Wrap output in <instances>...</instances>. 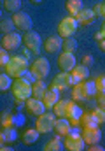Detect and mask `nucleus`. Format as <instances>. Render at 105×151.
I'll use <instances>...</instances> for the list:
<instances>
[{"label":"nucleus","mask_w":105,"mask_h":151,"mask_svg":"<svg viewBox=\"0 0 105 151\" xmlns=\"http://www.w3.org/2000/svg\"><path fill=\"white\" fill-rule=\"evenodd\" d=\"M88 150L89 151H104V148L98 142H95V144H88Z\"/></svg>","instance_id":"38"},{"label":"nucleus","mask_w":105,"mask_h":151,"mask_svg":"<svg viewBox=\"0 0 105 151\" xmlns=\"http://www.w3.org/2000/svg\"><path fill=\"white\" fill-rule=\"evenodd\" d=\"M96 95V84L95 81H81L75 83L72 88V99L74 100H86L89 97Z\"/></svg>","instance_id":"2"},{"label":"nucleus","mask_w":105,"mask_h":151,"mask_svg":"<svg viewBox=\"0 0 105 151\" xmlns=\"http://www.w3.org/2000/svg\"><path fill=\"white\" fill-rule=\"evenodd\" d=\"M102 39H105V35H104V32L100 30V32H96V34H95V40L98 42V40H102Z\"/></svg>","instance_id":"39"},{"label":"nucleus","mask_w":105,"mask_h":151,"mask_svg":"<svg viewBox=\"0 0 105 151\" xmlns=\"http://www.w3.org/2000/svg\"><path fill=\"white\" fill-rule=\"evenodd\" d=\"M70 100H65V99H60L54 106H53V113L56 114L58 118H67V109H69Z\"/></svg>","instance_id":"24"},{"label":"nucleus","mask_w":105,"mask_h":151,"mask_svg":"<svg viewBox=\"0 0 105 151\" xmlns=\"http://www.w3.org/2000/svg\"><path fill=\"white\" fill-rule=\"evenodd\" d=\"M11 84H12L11 76L7 74V72H0V91H7V90H11Z\"/></svg>","instance_id":"31"},{"label":"nucleus","mask_w":105,"mask_h":151,"mask_svg":"<svg viewBox=\"0 0 105 151\" xmlns=\"http://www.w3.org/2000/svg\"><path fill=\"white\" fill-rule=\"evenodd\" d=\"M61 49L67 51V53H75V49H77V40L74 37H65L61 40Z\"/></svg>","instance_id":"28"},{"label":"nucleus","mask_w":105,"mask_h":151,"mask_svg":"<svg viewBox=\"0 0 105 151\" xmlns=\"http://www.w3.org/2000/svg\"><path fill=\"white\" fill-rule=\"evenodd\" d=\"M77 28H79L77 19H75L74 16H67V18H63V19L58 23V35H60L61 39L72 37V35L75 34Z\"/></svg>","instance_id":"6"},{"label":"nucleus","mask_w":105,"mask_h":151,"mask_svg":"<svg viewBox=\"0 0 105 151\" xmlns=\"http://www.w3.org/2000/svg\"><path fill=\"white\" fill-rule=\"evenodd\" d=\"M96 84V93H105V74H100L95 79Z\"/></svg>","instance_id":"33"},{"label":"nucleus","mask_w":105,"mask_h":151,"mask_svg":"<svg viewBox=\"0 0 105 151\" xmlns=\"http://www.w3.org/2000/svg\"><path fill=\"white\" fill-rule=\"evenodd\" d=\"M91 63H93V56H91V55H84V56H82V65L89 67Z\"/></svg>","instance_id":"37"},{"label":"nucleus","mask_w":105,"mask_h":151,"mask_svg":"<svg viewBox=\"0 0 105 151\" xmlns=\"http://www.w3.org/2000/svg\"><path fill=\"white\" fill-rule=\"evenodd\" d=\"M14 28H16V27H14V21H12V18L0 19V32H4V34H11Z\"/></svg>","instance_id":"30"},{"label":"nucleus","mask_w":105,"mask_h":151,"mask_svg":"<svg viewBox=\"0 0 105 151\" xmlns=\"http://www.w3.org/2000/svg\"><path fill=\"white\" fill-rule=\"evenodd\" d=\"M75 19H77V23L81 25V27H88V25H91L93 21H95V18H96V14L93 12V9H81L75 16H74Z\"/></svg>","instance_id":"16"},{"label":"nucleus","mask_w":105,"mask_h":151,"mask_svg":"<svg viewBox=\"0 0 105 151\" xmlns=\"http://www.w3.org/2000/svg\"><path fill=\"white\" fill-rule=\"evenodd\" d=\"M81 114H82V111H81V107L74 102V100H70L69 104V109H67V118H69L70 125L72 127H77V125H81L79 123V119H81Z\"/></svg>","instance_id":"17"},{"label":"nucleus","mask_w":105,"mask_h":151,"mask_svg":"<svg viewBox=\"0 0 105 151\" xmlns=\"http://www.w3.org/2000/svg\"><path fill=\"white\" fill-rule=\"evenodd\" d=\"M79 123H81L82 128H88V127H98V123H96V119H95L93 113H82L81 114Z\"/></svg>","instance_id":"26"},{"label":"nucleus","mask_w":105,"mask_h":151,"mask_svg":"<svg viewBox=\"0 0 105 151\" xmlns=\"http://www.w3.org/2000/svg\"><path fill=\"white\" fill-rule=\"evenodd\" d=\"M37 141H39V130L37 128H28L21 135V142L23 144H34Z\"/></svg>","instance_id":"25"},{"label":"nucleus","mask_w":105,"mask_h":151,"mask_svg":"<svg viewBox=\"0 0 105 151\" xmlns=\"http://www.w3.org/2000/svg\"><path fill=\"white\" fill-rule=\"evenodd\" d=\"M30 72L35 76V79H46L47 74H49V62H47V58H44V56L35 58L34 63L30 65Z\"/></svg>","instance_id":"7"},{"label":"nucleus","mask_w":105,"mask_h":151,"mask_svg":"<svg viewBox=\"0 0 105 151\" xmlns=\"http://www.w3.org/2000/svg\"><path fill=\"white\" fill-rule=\"evenodd\" d=\"M63 144H65V150L67 151H82V150H86V142H84V139H82V135H81V130H79L77 127H70L69 134L65 135Z\"/></svg>","instance_id":"4"},{"label":"nucleus","mask_w":105,"mask_h":151,"mask_svg":"<svg viewBox=\"0 0 105 151\" xmlns=\"http://www.w3.org/2000/svg\"><path fill=\"white\" fill-rule=\"evenodd\" d=\"M28 70V60L23 56V55H19V56H11L9 58V62L5 63V72L11 76V77H21V76L25 74Z\"/></svg>","instance_id":"3"},{"label":"nucleus","mask_w":105,"mask_h":151,"mask_svg":"<svg viewBox=\"0 0 105 151\" xmlns=\"http://www.w3.org/2000/svg\"><path fill=\"white\" fill-rule=\"evenodd\" d=\"M81 135H82V139H84L86 144H95V142H100V139H102V132H100L98 127H88V128H82Z\"/></svg>","instance_id":"13"},{"label":"nucleus","mask_w":105,"mask_h":151,"mask_svg":"<svg viewBox=\"0 0 105 151\" xmlns=\"http://www.w3.org/2000/svg\"><path fill=\"white\" fill-rule=\"evenodd\" d=\"M93 116H95V119H96V123H98V125H104V123H105V109L96 107V109L93 111Z\"/></svg>","instance_id":"34"},{"label":"nucleus","mask_w":105,"mask_h":151,"mask_svg":"<svg viewBox=\"0 0 105 151\" xmlns=\"http://www.w3.org/2000/svg\"><path fill=\"white\" fill-rule=\"evenodd\" d=\"M102 32H104V35H105V23H104V27H102Z\"/></svg>","instance_id":"44"},{"label":"nucleus","mask_w":105,"mask_h":151,"mask_svg":"<svg viewBox=\"0 0 105 151\" xmlns=\"http://www.w3.org/2000/svg\"><path fill=\"white\" fill-rule=\"evenodd\" d=\"M12 21H14V27L18 30H23V32H28L32 28V18L30 14L23 12V11H18L12 14Z\"/></svg>","instance_id":"9"},{"label":"nucleus","mask_w":105,"mask_h":151,"mask_svg":"<svg viewBox=\"0 0 105 151\" xmlns=\"http://www.w3.org/2000/svg\"><path fill=\"white\" fill-rule=\"evenodd\" d=\"M75 84V81H74V77L70 72H65V70H61L60 74L54 76V79H53V86H56L60 91L61 90H67L70 86H74Z\"/></svg>","instance_id":"10"},{"label":"nucleus","mask_w":105,"mask_h":151,"mask_svg":"<svg viewBox=\"0 0 105 151\" xmlns=\"http://www.w3.org/2000/svg\"><path fill=\"white\" fill-rule=\"evenodd\" d=\"M30 2H32V4H40L42 0H30Z\"/></svg>","instance_id":"43"},{"label":"nucleus","mask_w":105,"mask_h":151,"mask_svg":"<svg viewBox=\"0 0 105 151\" xmlns=\"http://www.w3.org/2000/svg\"><path fill=\"white\" fill-rule=\"evenodd\" d=\"M61 40L63 39L60 37V35H51V37H47L42 42V46H44V49L47 53H58L61 49Z\"/></svg>","instance_id":"18"},{"label":"nucleus","mask_w":105,"mask_h":151,"mask_svg":"<svg viewBox=\"0 0 105 151\" xmlns=\"http://www.w3.org/2000/svg\"><path fill=\"white\" fill-rule=\"evenodd\" d=\"M65 7H67V12H69L70 16H75L82 9V0H67Z\"/></svg>","instance_id":"27"},{"label":"nucleus","mask_w":105,"mask_h":151,"mask_svg":"<svg viewBox=\"0 0 105 151\" xmlns=\"http://www.w3.org/2000/svg\"><path fill=\"white\" fill-rule=\"evenodd\" d=\"M5 144V139H4V134H2V130H0V148Z\"/></svg>","instance_id":"41"},{"label":"nucleus","mask_w":105,"mask_h":151,"mask_svg":"<svg viewBox=\"0 0 105 151\" xmlns=\"http://www.w3.org/2000/svg\"><path fill=\"white\" fill-rule=\"evenodd\" d=\"M70 121H69V118H56V123H54V130H56V134L58 135H67L69 134V130H70Z\"/></svg>","instance_id":"22"},{"label":"nucleus","mask_w":105,"mask_h":151,"mask_svg":"<svg viewBox=\"0 0 105 151\" xmlns=\"http://www.w3.org/2000/svg\"><path fill=\"white\" fill-rule=\"evenodd\" d=\"M56 114L54 113H42L37 116L35 121V128L39 130V134H49L54 130V123H56Z\"/></svg>","instance_id":"5"},{"label":"nucleus","mask_w":105,"mask_h":151,"mask_svg":"<svg viewBox=\"0 0 105 151\" xmlns=\"http://www.w3.org/2000/svg\"><path fill=\"white\" fill-rule=\"evenodd\" d=\"M23 42V39L19 34H16V32H11V34H5L4 39H2V47L4 49H7V51H11V49H16V47H19V44Z\"/></svg>","instance_id":"14"},{"label":"nucleus","mask_w":105,"mask_h":151,"mask_svg":"<svg viewBox=\"0 0 105 151\" xmlns=\"http://www.w3.org/2000/svg\"><path fill=\"white\" fill-rule=\"evenodd\" d=\"M95 99H96V104H98V107L105 109V93H96V95H95Z\"/></svg>","instance_id":"36"},{"label":"nucleus","mask_w":105,"mask_h":151,"mask_svg":"<svg viewBox=\"0 0 105 151\" xmlns=\"http://www.w3.org/2000/svg\"><path fill=\"white\" fill-rule=\"evenodd\" d=\"M23 42H25V47H28L34 55H39L40 46H42V40H40V35H39L37 32H34V30L25 32V39H23Z\"/></svg>","instance_id":"8"},{"label":"nucleus","mask_w":105,"mask_h":151,"mask_svg":"<svg viewBox=\"0 0 105 151\" xmlns=\"http://www.w3.org/2000/svg\"><path fill=\"white\" fill-rule=\"evenodd\" d=\"M2 134L5 142H12L16 139V127H2Z\"/></svg>","instance_id":"32"},{"label":"nucleus","mask_w":105,"mask_h":151,"mask_svg":"<svg viewBox=\"0 0 105 151\" xmlns=\"http://www.w3.org/2000/svg\"><path fill=\"white\" fill-rule=\"evenodd\" d=\"M70 74L74 77V81L75 83H81V81H86L88 77H89V70H88V67L86 65H75L72 70H70Z\"/></svg>","instance_id":"19"},{"label":"nucleus","mask_w":105,"mask_h":151,"mask_svg":"<svg viewBox=\"0 0 105 151\" xmlns=\"http://www.w3.org/2000/svg\"><path fill=\"white\" fill-rule=\"evenodd\" d=\"M25 109L26 113L32 114V116H39V114L46 113V106L40 99H35V97H30L25 100Z\"/></svg>","instance_id":"11"},{"label":"nucleus","mask_w":105,"mask_h":151,"mask_svg":"<svg viewBox=\"0 0 105 151\" xmlns=\"http://www.w3.org/2000/svg\"><path fill=\"white\" fill-rule=\"evenodd\" d=\"M46 90H47V88H46L44 79H35L34 83H32V97H35V99H40V100H42Z\"/></svg>","instance_id":"23"},{"label":"nucleus","mask_w":105,"mask_h":151,"mask_svg":"<svg viewBox=\"0 0 105 151\" xmlns=\"http://www.w3.org/2000/svg\"><path fill=\"white\" fill-rule=\"evenodd\" d=\"M11 93L16 102H25L32 97V83L25 77H16V81H12L11 84Z\"/></svg>","instance_id":"1"},{"label":"nucleus","mask_w":105,"mask_h":151,"mask_svg":"<svg viewBox=\"0 0 105 151\" xmlns=\"http://www.w3.org/2000/svg\"><path fill=\"white\" fill-rule=\"evenodd\" d=\"M100 16L105 18V2H102V11H100Z\"/></svg>","instance_id":"42"},{"label":"nucleus","mask_w":105,"mask_h":151,"mask_svg":"<svg viewBox=\"0 0 105 151\" xmlns=\"http://www.w3.org/2000/svg\"><path fill=\"white\" fill-rule=\"evenodd\" d=\"M44 150L46 151H63L65 150V144H63V141H61V135H54L53 139H49V141L46 142Z\"/></svg>","instance_id":"21"},{"label":"nucleus","mask_w":105,"mask_h":151,"mask_svg":"<svg viewBox=\"0 0 105 151\" xmlns=\"http://www.w3.org/2000/svg\"><path fill=\"white\" fill-rule=\"evenodd\" d=\"M4 9L7 12H18L21 9V0H4Z\"/></svg>","instance_id":"29"},{"label":"nucleus","mask_w":105,"mask_h":151,"mask_svg":"<svg viewBox=\"0 0 105 151\" xmlns=\"http://www.w3.org/2000/svg\"><path fill=\"white\" fill-rule=\"evenodd\" d=\"M9 53H7V49H4V47H0V67H5V63L9 62Z\"/></svg>","instance_id":"35"},{"label":"nucleus","mask_w":105,"mask_h":151,"mask_svg":"<svg viewBox=\"0 0 105 151\" xmlns=\"http://www.w3.org/2000/svg\"><path fill=\"white\" fill-rule=\"evenodd\" d=\"M58 100H60V90H58L56 86L47 88L46 93H44V97H42V102H44L46 109H53V106H54Z\"/></svg>","instance_id":"15"},{"label":"nucleus","mask_w":105,"mask_h":151,"mask_svg":"<svg viewBox=\"0 0 105 151\" xmlns=\"http://www.w3.org/2000/svg\"><path fill=\"white\" fill-rule=\"evenodd\" d=\"M16 123H18V118H16L14 111H11V109L2 111V114H0V125L2 127H16Z\"/></svg>","instance_id":"20"},{"label":"nucleus","mask_w":105,"mask_h":151,"mask_svg":"<svg viewBox=\"0 0 105 151\" xmlns=\"http://www.w3.org/2000/svg\"><path fill=\"white\" fill-rule=\"evenodd\" d=\"M75 65H77V62H75V56H74V53H67V51L60 53V56H58V67H60L61 70L70 72V70H72Z\"/></svg>","instance_id":"12"},{"label":"nucleus","mask_w":105,"mask_h":151,"mask_svg":"<svg viewBox=\"0 0 105 151\" xmlns=\"http://www.w3.org/2000/svg\"><path fill=\"white\" fill-rule=\"evenodd\" d=\"M98 47H100V51H104V53H105V39L98 40Z\"/></svg>","instance_id":"40"}]
</instances>
